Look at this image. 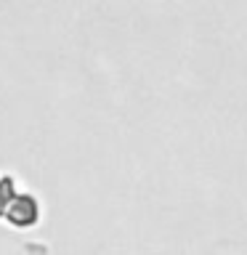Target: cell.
I'll list each match as a JSON object with an SVG mask.
<instances>
[{"instance_id": "6da1fadb", "label": "cell", "mask_w": 247, "mask_h": 255, "mask_svg": "<svg viewBox=\"0 0 247 255\" xmlns=\"http://www.w3.org/2000/svg\"><path fill=\"white\" fill-rule=\"evenodd\" d=\"M43 221V207H40V199L32 194V191H19L13 197V202L8 205L3 223H8L16 231H32L40 226Z\"/></svg>"}, {"instance_id": "7a4b0ae2", "label": "cell", "mask_w": 247, "mask_h": 255, "mask_svg": "<svg viewBox=\"0 0 247 255\" xmlns=\"http://www.w3.org/2000/svg\"><path fill=\"white\" fill-rule=\"evenodd\" d=\"M19 181H16L13 173H0V221L5 218L8 205L13 202V197L19 194Z\"/></svg>"}]
</instances>
